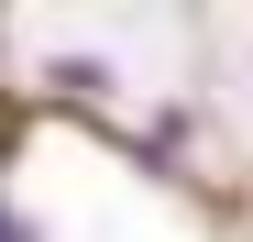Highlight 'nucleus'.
<instances>
[{
  "instance_id": "1",
  "label": "nucleus",
  "mask_w": 253,
  "mask_h": 242,
  "mask_svg": "<svg viewBox=\"0 0 253 242\" xmlns=\"http://www.w3.org/2000/svg\"><path fill=\"white\" fill-rule=\"evenodd\" d=\"M0 242H33V220H22V209H11V198H0Z\"/></svg>"
}]
</instances>
